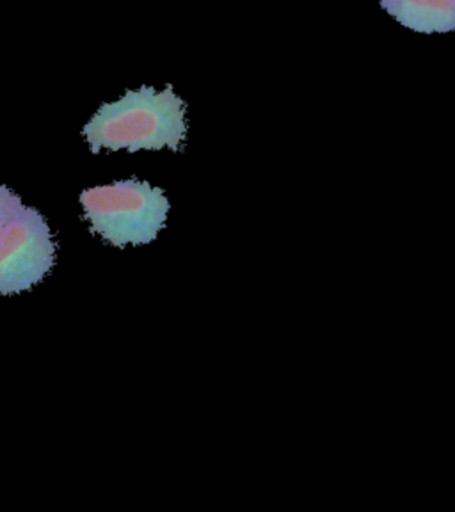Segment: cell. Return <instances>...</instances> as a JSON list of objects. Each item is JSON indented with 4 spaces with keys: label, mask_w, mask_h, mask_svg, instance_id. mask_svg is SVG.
<instances>
[{
    "label": "cell",
    "mask_w": 455,
    "mask_h": 512,
    "mask_svg": "<svg viewBox=\"0 0 455 512\" xmlns=\"http://www.w3.org/2000/svg\"><path fill=\"white\" fill-rule=\"evenodd\" d=\"M187 136L185 104L173 88L127 91L114 104L100 107L84 127L91 152H139L169 148L178 152Z\"/></svg>",
    "instance_id": "1"
},
{
    "label": "cell",
    "mask_w": 455,
    "mask_h": 512,
    "mask_svg": "<svg viewBox=\"0 0 455 512\" xmlns=\"http://www.w3.org/2000/svg\"><path fill=\"white\" fill-rule=\"evenodd\" d=\"M80 203L91 230L116 248L153 242L169 212L164 191L139 180L93 187L80 194Z\"/></svg>",
    "instance_id": "2"
},
{
    "label": "cell",
    "mask_w": 455,
    "mask_h": 512,
    "mask_svg": "<svg viewBox=\"0 0 455 512\" xmlns=\"http://www.w3.org/2000/svg\"><path fill=\"white\" fill-rule=\"evenodd\" d=\"M57 246L45 217L24 207L0 233V296H15L47 278Z\"/></svg>",
    "instance_id": "3"
},
{
    "label": "cell",
    "mask_w": 455,
    "mask_h": 512,
    "mask_svg": "<svg viewBox=\"0 0 455 512\" xmlns=\"http://www.w3.org/2000/svg\"><path fill=\"white\" fill-rule=\"evenodd\" d=\"M402 27L418 34L455 31V0H377Z\"/></svg>",
    "instance_id": "4"
},
{
    "label": "cell",
    "mask_w": 455,
    "mask_h": 512,
    "mask_svg": "<svg viewBox=\"0 0 455 512\" xmlns=\"http://www.w3.org/2000/svg\"><path fill=\"white\" fill-rule=\"evenodd\" d=\"M24 208L22 200L8 187L0 185V233L6 228V224Z\"/></svg>",
    "instance_id": "5"
}]
</instances>
